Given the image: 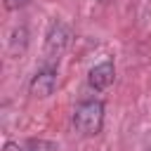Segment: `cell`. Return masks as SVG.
Segmentation results:
<instances>
[{
    "instance_id": "6da1fadb",
    "label": "cell",
    "mask_w": 151,
    "mask_h": 151,
    "mask_svg": "<svg viewBox=\"0 0 151 151\" xmlns=\"http://www.w3.org/2000/svg\"><path fill=\"white\" fill-rule=\"evenodd\" d=\"M73 127L83 137H97L104 127V104L99 99H83L73 109Z\"/></svg>"
},
{
    "instance_id": "52a82bcc",
    "label": "cell",
    "mask_w": 151,
    "mask_h": 151,
    "mask_svg": "<svg viewBox=\"0 0 151 151\" xmlns=\"http://www.w3.org/2000/svg\"><path fill=\"white\" fill-rule=\"evenodd\" d=\"M31 0H5V7L7 9H21V7H26Z\"/></svg>"
},
{
    "instance_id": "3957f363",
    "label": "cell",
    "mask_w": 151,
    "mask_h": 151,
    "mask_svg": "<svg viewBox=\"0 0 151 151\" xmlns=\"http://www.w3.org/2000/svg\"><path fill=\"white\" fill-rule=\"evenodd\" d=\"M54 90H57V68L54 66H42L40 71H35V76L28 83V92L35 99H47Z\"/></svg>"
},
{
    "instance_id": "5b68a950",
    "label": "cell",
    "mask_w": 151,
    "mask_h": 151,
    "mask_svg": "<svg viewBox=\"0 0 151 151\" xmlns=\"http://www.w3.org/2000/svg\"><path fill=\"white\" fill-rule=\"evenodd\" d=\"M26 45H28V31H26V26H17L12 31V35H9V52L12 54H21L26 50Z\"/></svg>"
},
{
    "instance_id": "7a4b0ae2",
    "label": "cell",
    "mask_w": 151,
    "mask_h": 151,
    "mask_svg": "<svg viewBox=\"0 0 151 151\" xmlns=\"http://www.w3.org/2000/svg\"><path fill=\"white\" fill-rule=\"evenodd\" d=\"M71 45V28L64 21H52L47 38H45V57L47 59H59L66 47Z\"/></svg>"
},
{
    "instance_id": "ba28073f",
    "label": "cell",
    "mask_w": 151,
    "mask_h": 151,
    "mask_svg": "<svg viewBox=\"0 0 151 151\" xmlns=\"http://www.w3.org/2000/svg\"><path fill=\"white\" fill-rule=\"evenodd\" d=\"M146 151H151V144H149V149H146Z\"/></svg>"
},
{
    "instance_id": "8992f818",
    "label": "cell",
    "mask_w": 151,
    "mask_h": 151,
    "mask_svg": "<svg viewBox=\"0 0 151 151\" xmlns=\"http://www.w3.org/2000/svg\"><path fill=\"white\" fill-rule=\"evenodd\" d=\"M17 151H57V144L50 142V139H40V137H33V139H26L17 146Z\"/></svg>"
},
{
    "instance_id": "277c9868",
    "label": "cell",
    "mask_w": 151,
    "mask_h": 151,
    "mask_svg": "<svg viewBox=\"0 0 151 151\" xmlns=\"http://www.w3.org/2000/svg\"><path fill=\"white\" fill-rule=\"evenodd\" d=\"M113 78H116V66L113 61H101L97 66L90 68L87 73V85L94 90V92H104L113 85Z\"/></svg>"
}]
</instances>
